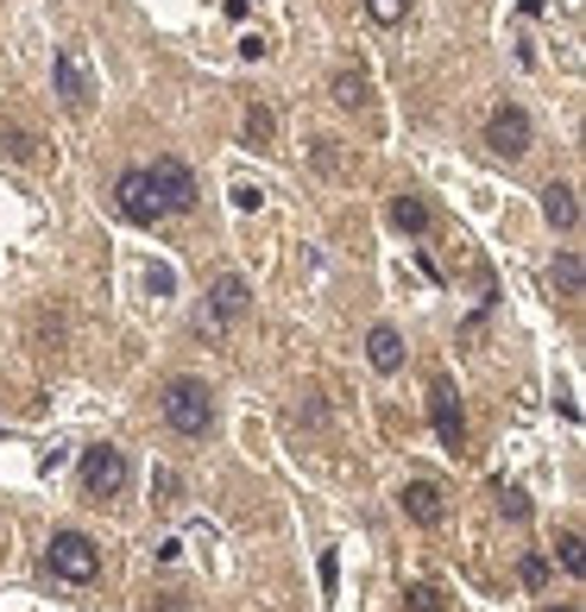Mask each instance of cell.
<instances>
[{"mask_svg":"<svg viewBox=\"0 0 586 612\" xmlns=\"http://www.w3.org/2000/svg\"><path fill=\"white\" fill-rule=\"evenodd\" d=\"M164 423L176 435H209L215 430V392L202 379H171L164 385Z\"/></svg>","mask_w":586,"mask_h":612,"instance_id":"1","label":"cell"},{"mask_svg":"<svg viewBox=\"0 0 586 612\" xmlns=\"http://www.w3.org/2000/svg\"><path fill=\"white\" fill-rule=\"evenodd\" d=\"M51 82H58V96L70 114H89L95 108V77H89V58H82V44H58L51 51Z\"/></svg>","mask_w":586,"mask_h":612,"instance_id":"2","label":"cell"},{"mask_svg":"<svg viewBox=\"0 0 586 612\" xmlns=\"http://www.w3.org/2000/svg\"><path fill=\"white\" fill-rule=\"evenodd\" d=\"M44 569L58 574V581H77V588H89V581L101 574V550H95L82 531H58V536H51V550H44Z\"/></svg>","mask_w":586,"mask_h":612,"instance_id":"3","label":"cell"},{"mask_svg":"<svg viewBox=\"0 0 586 612\" xmlns=\"http://www.w3.org/2000/svg\"><path fill=\"white\" fill-rule=\"evenodd\" d=\"M82 493L89 499H120L127 493V480H133V468H127V454L114 449V442H101V449H82Z\"/></svg>","mask_w":586,"mask_h":612,"instance_id":"4","label":"cell"},{"mask_svg":"<svg viewBox=\"0 0 586 612\" xmlns=\"http://www.w3.org/2000/svg\"><path fill=\"white\" fill-rule=\"evenodd\" d=\"M114 215L133 221V228H158V221H164V202H158L145 171H120L114 178Z\"/></svg>","mask_w":586,"mask_h":612,"instance_id":"5","label":"cell"},{"mask_svg":"<svg viewBox=\"0 0 586 612\" xmlns=\"http://www.w3.org/2000/svg\"><path fill=\"white\" fill-rule=\"evenodd\" d=\"M145 178H152V190H158V202H164V215H190L195 209V178H190V164L183 159H152L145 164Z\"/></svg>","mask_w":586,"mask_h":612,"instance_id":"6","label":"cell"},{"mask_svg":"<svg viewBox=\"0 0 586 612\" xmlns=\"http://www.w3.org/2000/svg\"><path fill=\"white\" fill-rule=\"evenodd\" d=\"M486 146L498 152V159H524V152H529V114L517 108V101H498V108H492Z\"/></svg>","mask_w":586,"mask_h":612,"instance_id":"7","label":"cell"},{"mask_svg":"<svg viewBox=\"0 0 586 612\" xmlns=\"http://www.w3.org/2000/svg\"><path fill=\"white\" fill-rule=\"evenodd\" d=\"M430 423L442 435V449H467V417H461V392H454L448 379L430 385Z\"/></svg>","mask_w":586,"mask_h":612,"instance_id":"8","label":"cell"},{"mask_svg":"<svg viewBox=\"0 0 586 612\" xmlns=\"http://www.w3.org/2000/svg\"><path fill=\"white\" fill-rule=\"evenodd\" d=\"M397 505H404V518H411V524H423V531H435V524H442V512H448L435 480H411V486L397 493Z\"/></svg>","mask_w":586,"mask_h":612,"instance_id":"9","label":"cell"},{"mask_svg":"<svg viewBox=\"0 0 586 612\" xmlns=\"http://www.w3.org/2000/svg\"><path fill=\"white\" fill-rule=\"evenodd\" d=\"M543 221L555 228V234H574V228H580V197H574L567 183H548L543 190Z\"/></svg>","mask_w":586,"mask_h":612,"instance_id":"10","label":"cell"},{"mask_svg":"<svg viewBox=\"0 0 586 612\" xmlns=\"http://www.w3.org/2000/svg\"><path fill=\"white\" fill-rule=\"evenodd\" d=\"M366 360H372V373H397V367H404V335L378 322V329L366 335Z\"/></svg>","mask_w":586,"mask_h":612,"instance_id":"11","label":"cell"},{"mask_svg":"<svg viewBox=\"0 0 586 612\" xmlns=\"http://www.w3.org/2000/svg\"><path fill=\"white\" fill-rule=\"evenodd\" d=\"M209 303H215V317H221V322H240V317H246V284H240L234 272H228V278H215Z\"/></svg>","mask_w":586,"mask_h":612,"instance_id":"12","label":"cell"},{"mask_svg":"<svg viewBox=\"0 0 586 612\" xmlns=\"http://www.w3.org/2000/svg\"><path fill=\"white\" fill-rule=\"evenodd\" d=\"M391 228H397V234H430V202L423 197H391Z\"/></svg>","mask_w":586,"mask_h":612,"instance_id":"13","label":"cell"},{"mask_svg":"<svg viewBox=\"0 0 586 612\" xmlns=\"http://www.w3.org/2000/svg\"><path fill=\"white\" fill-rule=\"evenodd\" d=\"M548 278H555V291H562V297H580L586 291V259L580 253H555Z\"/></svg>","mask_w":586,"mask_h":612,"instance_id":"14","label":"cell"},{"mask_svg":"<svg viewBox=\"0 0 586 612\" xmlns=\"http://www.w3.org/2000/svg\"><path fill=\"white\" fill-rule=\"evenodd\" d=\"M334 101H341V108H366V77H360V70H341V77H334Z\"/></svg>","mask_w":586,"mask_h":612,"instance_id":"15","label":"cell"},{"mask_svg":"<svg viewBox=\"0 0 586 612\" xmlns=\"http://www.w3.org/2000/svg\"><path fill=\"white\" fill-rule=\"evenodd\" d=\"M272 133H277L272 108H265V101H259V108H246V139H253V146H272Z\"/></svg>","mask_w":586,"mask_h":612,"instance_id":"16","label":"cell"},{"mask_svg":"<svg viewBox=\"0 0 586 612\" xmlns=\"http://www.w3.org/2000/svg\"><path fill=\"white\" fill-rule=\"evenodd\" d=\"M366 13L378 26H404V20H411V0H366Z\"/></svg>","mask_w":586,"mask_h":612,"instance_id":"17","label":"cell"},{"mask_svg":"<svg viewBox=\"0 0 586 612\" xmlns=\"http://www.w3.org/2000/svg\"><path fill=\"white\" fill-rule=\"evenodd\" d=\"M404 612H442V593L416 581V588H404Z\"/></svg>","mask_w":586,"mask_h":612,"instance_id":"18","label":"cell"},{"mask_svg":"<svg viewBox=\"0 0 586 612\" xmlns=\"http://www.w3.org/2000/svg\"><path fill=\"white\" fill-rule=\"evenodd\" d=\"M517 581H524V588H548V555H524V562H517Z\"/></svg>","mask_w":586,"mask_h":612,"instance_id":"19","label":"cell"},{"mask_svg":"<svg viewBox=\"0 0 586 612\" xmlns=\"http://www.w3.org/2000/svg\"><path fill=\"white\" fill-rule=\"evenodd\" d=\"M562 569H567V574H580V569H586V555H580V531H567V536H562Z\"/></svg>","mask_w":586,"mask_h":612,"instance_id":"20","label":"cell"},{"mask_svg":"<svg viewBox=\"0 0 586 612\" xmlns=\"http://www.w3.org/2000/svg\"><path fill=\"white\" fill-rule=\"evenodd\" d=\"M7 152H13V159H20V164H32V159H39V152H32V133H20V127L7 133Z\"/></svg>","mask_w":586,"mask_h":612,"instance_id":"21","label":"cell"},{"mask_svg":"<svg viewBox=\"0 0 586 612\" xmlns=\"http://www.w3.org/2000/svg\"><path fill=\"white\" fill-rule=\"evenodd\" d=\"M498 512H505V518H529V499L524 493H498Z\"/></svg>","mask_w":586,"mask_h":612,"instance_id":"22","label":"cell"},{"mask_svg":"<svg viewBox=\"0 0 586 612\" xmlns=\"http://www.w3.org/2000/svg\"><path fill=\"white\" fill-rule=\"evenodd\" d=\"M145 612H183V600H176V593H158V606H145Z\"/></svg>","mask_w":586,"mask_h":612,"instance_id":"23","label":"cell"},{"mask_svg":"<svg viewBox=\"0 0 586 612\" xmlns=\"http://www.w3.org/2000/svg\"><path fill=\"white\" fill-rule=\"evenodd\" d=\"M246 7H253V0H228V13H234V20H240V13H246Z\"/></svg>","mask_w":586,"mask_h":612,"instance_id":"24","label":"cell"},{"mask_svg":"<svg viewBox=\"0 0 586 612\" xmlns=\"http://www.w3.org/2000/svg\"><path fill=\"white\" fill-rule=\"evenodd\" d=\"M543 612H580V606H574V600H562V606H543Z\"/></svg>","mask_w":586,"mask_h":612,"instance_id":"25","label":"cell"}]
</instances>
